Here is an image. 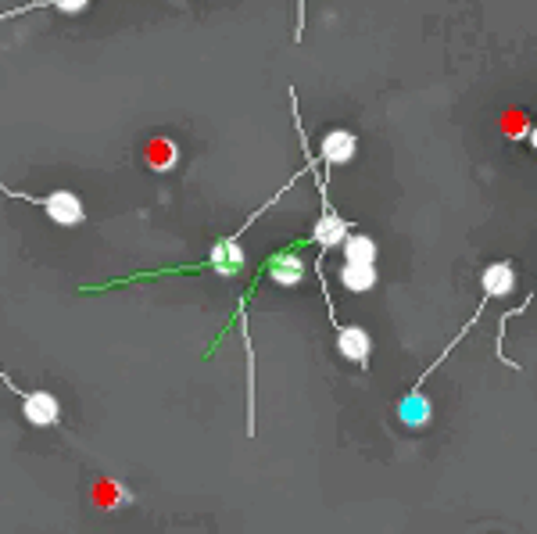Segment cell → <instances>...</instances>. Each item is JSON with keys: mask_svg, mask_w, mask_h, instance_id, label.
<instances>
[{"mask_svg": "<svg viewBox=\"0 0 537 534\" xmlns=\"http://www.w3.org/2000/svg\"><path fill=\"white\" fill-rule=\"evenodd\" d=\"M283 190H276L273 198H269V205H276L280 201ZM269 205H262L251 219H244V226H240L237 233H230V237H219V241L212 244V255H208L205 262H190V266H169V269H147V273H137V276H122V280H108V284H97V287H79V294H104V291H115V287H126V284H144V280H165V276H179V273H201V269H212V273L219 276H240L244 273V266H248V255H244V248H240V233L248 230L255 219H262L265 212H269Z\"/></svg>", "mask_w": 537, "mask_h": 534, "instance_id": "cell-1", "label": "cell"}, {"mask_svg": "<svg viewBox=\"0 0 537 534\" xmlns=\"http://www.w3.org/2000/svg\"><path fill=\"white\" fill-rule=\"evenodd\" d=\"M0 194H8V198H15V201H26V205H36L40 212H47V219H51L54 226H83L86 223V208H83V201H79V194H72V190H51V194L36 198V194L11 190L8 183H0Z\"/></svg>", "mask_w": 537, "mask_h": 534, "instance_id": "cell-2", "label": "cell"}, {"mask_svg": "<svg viewBox=\"0 0 537 534\" xmlns=\"http://www.w3.org/2000/svg\"><path fill=\"white\" fill-rule=\"evenodd\" d=\"M0 380H4V388H8L11 395L22 398V416H26L29 427H58L61 402L51 395V391H22L8 373H0Z\"/></svg>", "mask_w": 537, "mask_h": 534, "instance_id": "cell-3", "label": "cell"}, {"mask_svg": "<svg viewBox=\"0 0 537 534\" xmlns=\"http://www.w3.org/2000/svg\"><path fill=\"white\" fill-rule=\"evenodd\" d=\"M301 248H308V237H301V241L273 251V255L262 262V273L269 276L276 287H298L301 280H305V269H308L305 259H301Z\"/></svg>", "mask_w": 537, "mask_h": 534, "instance_id": "cell-4", "label": "cell"}, {"mask_svg": "<svg viewBox=\"0 0 537 534\" xmlns=\"http://www.w3.org/2000/svg\"><path fill=\"white\" fill-rule=\"evenodd\" d=\"M358 155V137L351 130H344V126H337V130L323 133V144H319V165H326V169H341V165H351Z\"/></svg>", "mask_w": 537, "mask_h": 534, "instance_id": "cell-5", "label": "cell"}, {"mask_svg": "<svg viewBox=\"0 0 537 534\" xmlns=\"http://www.w3.org/2000/svg\"><path fill=\"white\" fill-rule=\"evenodd\" d=\"M333 334H337V352L344 355L355 366H369V352H373V337L366 334L362 327H348L341 319H330Z\"/></svg>", "mask_w": 537, "mask_h": 534, "instance_id": "cell-6", "label": "cell"}, {"mask_svg": "<svg viewBox=\"0 0 537 534\" xmlns=\"http://www.w3.org/2000/svg\"><path fill=\"white\" fill-rule=\"evenodd\" d=\"M398 420L401 427H409V431H423L430 420V402L423 395V388H412L409 395L398 402Z\"/></svg>", "mask_w": 537, "mask_h": 534, "instance_id": "cell-7", "label": "cell"}, {"mask_svg": "<svg viewBox=\"0 0 537 534\" xmlns=\"http://www.w3.org/2000/svg\"><path fill=\"white\" fill-rule=\"evenodd\" d=\"M480 284H484V294L491 302L505 298V294H512V287H516V269H512V262H491V266L480 273Z\"/></svg>", "mask_w": 537, "mask_h": 534, "instance_id": "cell-8", "label": "cell"}, {"mask_svg": "<svg viewBox=\"0 0 537 534\" xmlns=\"http://www.w3.org/2000/svg\"><path fill=\"white\" fill-rule=\"evenodd\" d=\"M61 11V15H79V11L90 8V0H29V4H18L11 11H0V22H8V18H22L29 11Z\"/></svg>", "mask_w": 537, "mask_h": 534, "instance_id": "cell-9", "label": "cell"}, {"mask_svg": "<svg viewBox=\"0 0 537 534\" xmlns=\"http://www.w3.org/2000/svg\"><path fill=\"white\" fill-rule=\"evenodd\" d=\"M337 280H341L344 291L366 294V291H373L380 276H376V266H366V262H344L341 273H337Z\"/></svg>", "mask_w": 537, "mask_h": 534, "instance_id": "cell-10", "label": "cell"}, {"mask_svg": "<svg viewBox=\"0 0 537 534\" xmlns=\"http://www.w3.org/2000/svg\"><path fill=\"white\" fill-rule=\"evenodd\" d=\"M341 251H344V262H366V266H376V255H380L373 237L355 230H348V237L341 241Z\"/></svg>", "mask_w": 537, "mask_h": 534, "instance_id": "cell-11", "label": "cell"}, {"mask_svg": "<svg viewBox=\"0 0 537 534\" xmlns=\"http://www.w3.org/2000/svg\"><path fill=\"white\" fill-rule=\"evenodd\" d=\"M147 165H151V169H158V173H169V169H176V147H172L169 140H154L151 151H147Z\"/></svg>", "mask_w": 537, "mask_h": 534, "instance_id": "cell-12", "label": "cell"}]
</instances>
